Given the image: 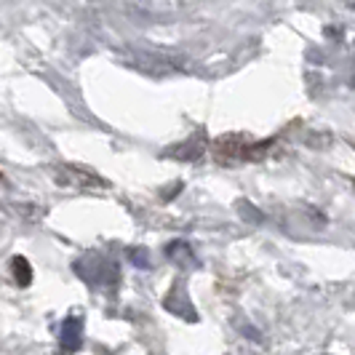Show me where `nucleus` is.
Masks as SVG:
<instances>
[{"instance_id":"1","label":"nucleus","mask_w":355,"mask_h":355,"mask_svg":"<svg viewBox=\"0 0 355 355\" xmlns=\"http://www.w3.org/2000/svg\"><path fill=\"white\" fill-rule=\"evenodd\" d=\"M53 179L62 187H83V190H96V187H107L102 177H96L94 171L83 168V166H72V163H59L53 168Z\"/></svg>"},{"instance_id":"9","label":"nucleus","mask_w":355,"mask_h":355,"mask_svg":"<svg viewBox=\"0 0 355 355\" xmlns=\"http://www.w3.org/2000/svg\"><path fill=\"white\" fill-rule=\"evenodd\" d=\"M128 257L137 267H150V254L147 249H128Z\"/></svg>"},{"instance_id":"6","label":"nucleus","mask_w":355,"mask_h":355,"mask_svg":"<svg viewBox=\"0 0 355 355\" xmlns=\"http://www.w3.org/2000/svg\"><path fill=\"white\" fill-rule=\"evenodd\" d=\"M166 257L179 267L196 265V254H193V249H190V243H184V241H171L168 249H166Z\"/></svg>"},{"instance_id":"2","label":"nucleus","mask_w":355,"mask_h":355,"mask_svg":"<svg viewBox=\"0 0 355 355\" xmlns=\"http://www.w3.org/2000/svg\"><path fill=\"white\" fill-rule=\"evenodd\" d=\"M134 67L137 70H142L144 75H153V78H163V75H171V72H177L182 64L174 62L171 56H166V53H153V51H142L134 56Z\"/></svg>"},{"instance_id":"7","label":"nucleus","mask_w":355,"mask_h":355,"mask_svg":"<svg viewBox=\"0 0 355 355\" xmlns=\"http://www.w3.org/2000/svg\"><path fill=\"white\" fill-rule=\"evenodd\" d=\"M200 153H203V144H196V139H187V142H182L179 147H174V150H168L166 155L179 158V160H198Z\"/></svg>"},{"instance_id":"11","label":"nucleus","mask_w":355,"mask_h":355,"mask_svg":"<svg viewBox=\"0 0 355 355\" xmlns=\"http://www.w3.org/2000/svg\"><path fill=\"white\" fill-rule=\"evenodd\" d=\"M353 187H355V179H353Z\"/></svg>"},{"instance_id":"4","label":"nucleus","mask_w":355,"mask_h":355,"mask_svg":"<svg viewBox=\"0 0 355 355\" xmlns=\"http://www.w3.org/2000/svg\"><path fill=\"white\" fill-rule=\"evenodd\" d=\"M59 345L64 353H75L83 345V318L80 315H70L62 320V331H59Z\"/></svg>"},{"instance_id":"8","label":"nucleus","mask_w":355,"mask_h":355,"mask_svg":"<svg viewBox=\"0 0 355 355\" xmlns=\"http://www.w3.org/2000/svg\"><path fill=\"white\" fill-rule=\"evenodd\" d=\"M11 272H14V278H17L19 286L33 284V265H30L24 257H14V259H11Z\"/></svg>"},{"instance_id":"3","label":"nucleus","mask_w":355,"mask_h":355,"mask_svg":"<svg viewBox=\"0 0 355 355\" xmlns=\"http://www.w3.org/2000/svg\"><path fill=\"white\" fill-rule=\"evenodd\" d=\"M246 150H249V139L243 134H227V137H219L214 142V158L219 163L246 160Z\"/></svg>"},{"instance_id":"10","label":"nucleus","mask_w":355,"mask_h":355,"mask_svg":"<svg viewBox=\"0 0 355 355\" xmlns=\"http://www.w3.org/2000/svg\"><path fill=\"white\" fill-rule=\"evenodd\" d=\"M238 206H241V216H243V219H251V222H262V214L257 211V206H251V203H246V200H241Z\"/></svg>"},{"instance_id":"5","label":"nucleus","mask_w":355,"mask_h":355,"mask_svg":"<svg viewBox=\"0 0 355 355\" xmlns=\"http://www.w3.org/2000/svg\"><path fill=\"white\" fill-rule=\"evenodd\" d=\"M163 307L171 313V315H179V318H187V320H196V310H193V304L187 302V297H184V291H182V286L174 284L171 286V291L163 297Z\"/></svg>"}]
</instances>
